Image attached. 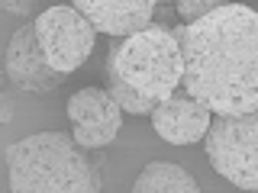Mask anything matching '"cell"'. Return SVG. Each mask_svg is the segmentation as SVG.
Listing matches in <instances>:
<instances>
[{
	"label": "cell",
	"mask_w": 258,
	"mask_h": 193,
	"mask_svg": "<svg viewBox=\"0 0 258 193\" xmlns=\"http://www.w3.org/2000/svg\"><path fill=\"white\" fill-rule=\"evenodd\" d=\"M184 58V90L210 113H258V10L220 4L210 16L174 29Z\"/></svg>",
	"instance_id": "6da1fadb"
},
{
	"label": "cell",
	"mask_w": 258,
	"mask_h": 193,
	"mask_svg": "<svg viewBox=\"0 0 258 193\" xmlns=\"http://www.w3.org/2000/svg\"><path fill=\"white\" fill-rule=\"evenodd\" d=\"M10 193H100V171L64 132H39L4 151Z\"/></svg>",
	"instance_id": "7a4b0ae2"
},
{
	"label": "cell",
	"mask_w": 258,
	"mask_h": 193,
	"mask_svg": "<svg viewBox=\"0 0 258 193\" xmlns=\"http://www.w3.org/2000/svg\"><path fill=\"white\" fill-rule=\"evenodd\" d=\"M110 58L119 77L152 103L174 96L177 84L184 80L181 42L168 26H149L129 39H116L110 45Z\"/></svg>",
	"instance_id": "3957f363"
},
{
	"label": "cell",
	"mask_w": 258,
	"mask_h": 193,
	"mask_svg": "<svg viewBox=\"0 0 258 193\" xmlns=\"http://www.w3.org/2000/svg\"><path fill=\"white\" fill-rule=\"evenodd\" d=\"M207 161L232 187L258 193V113L213 119L207 129Z\"/></svg>",
	"instance_id": "277c9868"
},
{
	"label": "cell",
	"mask_w": 258,
	"mask_h": 193,
	"mask_svg": "<svg viewBox=\"0 0 258 193\" xmlns=\"http://www.w3.org/2000/svg\"><path fill=\"white\" fill-rule=\"evenodd\" d=\"M36 39L42 45L48 68L58 74H71L94 52V26L75 7H48L36 16Z\"/></svg>",
	"instance_id": "5b68a950"
},
{
	"label": "cell",
	"mask_w": 258,
	"mask_h": 193,
	"mask_svg": "<svg viewBox=\"0 0 258 193\" xmlns=\"http://www.w3.org/2000/svg\"><path fill=\"white\" fill-rule=\"evenodd\" d=\"M68 119L71 139L78 148H103L116 139L123 126V110L113 103V96L100 87H84L68 96Z\"/></svg>",
	"instance_id": "8992f818"
},
{
	"label": "cell",
	"mask_w": 258,
	"mask_h": 193,
	"mask_svg": "<svg viewBox=\"0 0 258 193\" xmlns=\"http://www.w3.org/2000/svg\"><path fill=\"white\" fill-rule=\"evenodd\" d=\"M4 68H7L10 84H16L20 90H26V93H52L58 84H64V74H58V71L48 68L32 23L20 26L10 36Z\"/></svg>",
	"instance_id": "52a82bcc"
},
{
	"label": "cell",
	"mask_w": 258,
	"mask_h": 193,
	"mask_svg": "<svg viewBox=\"0 0 258 193\" xmlns=\"http://www.w3.org/2000/svg\"><path fill=\"white\" fill-rule=\"evenodd\" d=\"M75 10L94 26V32H110L116 39H129L152 26L155 4L152 0H78Z\"/></svg>",
	"instance_id": "ba28073f"
},
{
	"label": "cell",
	"mask_w": 258,
	"mask_h": 193,
	"mask_svg": "<svg viewBox=\"0 0 258 193\" xmlns=\"http://www.w3.org/2000/svg\"><path fill=\"white\" fill-rule=\"evenodd\" d=\"M152 126L165 142L171 145H194L207 139L210 129V110L204 103H197L187 93H174L168 100L155 103L152 110Z\"/></svg>",
	"instance_id": "9c48e42d"
},
{
	"label": "cell",
	"mask_w": 258,
	"mask_h": 193,
	"mask_svg": "<svg viewBox=\"0 0 258 193\" xmlns=\"http://www.w3.org/2000/svg\"><path fill=\"white\" fill-rule=\"evenodd\" d=\"M133 193H200L197 180L171 161H149L136 177Z\"/></svg>",
	"instance_id": "30bf717a"
},
{
	"label": "cell",
	"mask_w": 258,
	"mask_h": 193,
	"mask_svg": "<svg viewBox=\"0 0 258 193\" xmlns=\"http://www.w3.org/2000/svg\"><path fill=\"white\" fill-rule=\"evenodd\" d=\"M107 84H110L107 93L113 96V103H116L123 113H133V116H145V113H149V116H152L155 103L145 100V96H139L123 77H119V71H116V64H113V58H107Z\"/></svg>",
	"instance_id": "8fae6325"
},
{
	"label": "cell",
	"mask_w": 258,
	"mask_h": 193,
	"mask_svg": "<svg viewBox=\"0 0 258 193\" xmlns=\"http://www.w3.org/2000/svg\"><path fill=\"white\" fill-rule=\"evenodd\" d=\"M216 7H220V0H181V4H177V13H181V20H187V26H190V23L210 16Z\"/></svg>",
	"instance_id": "7c38bea8"
},
{
	"label": "cell",
	"mask_w": 258,
	"mask_h": 193,
	"mask_svg": "<svg viewBox=\"0 0 258 193\" xmlns=\"http://www.w3.org/2000/svg\"><path fill=\"white\" fill-rule=\"evenodd\" d=\"M0 7H4L7 13H16V16H32L39 4H32V0H26V4H23V0H0Z\"/></svg>",
	"instance_id": "4fadbf2b"
},
{
	"label": "cell",
	"mask_w": 258,
	"mask_h": 193,
	"mask_svg": "<svg viewBox=\"0 0 258 193\" xmlns=\"http://www.w3.org/2000/svg\"><path fill=\"white\" fill-rule=\"evenodd\" d=\"M13 110H16V107H13V96L4 90V84H0V129H4V126L13 119Z\"/></svg>",
	"instance_id": "5bb4252c"
}]
</instances>
